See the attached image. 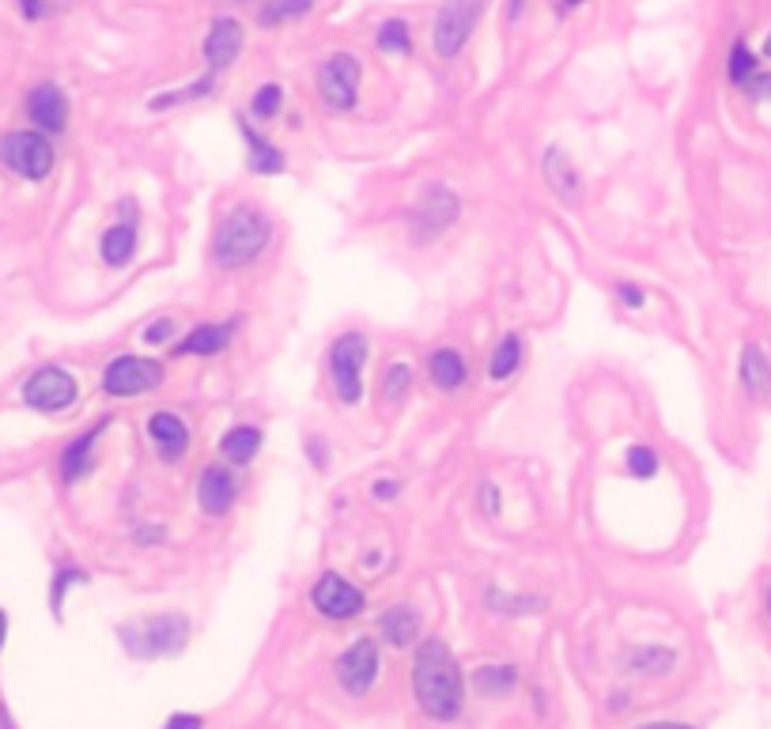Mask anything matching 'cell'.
Returning a JSON list of instances; mask_svg holds the SVG:
<instances>
[{
    "label": "cell",
    "instance_id": "cell-23",
    "mask_svg": "<svg viewBox=\"0 0 771 729\" xmlns=\"http://www.w3.org/2000/svg\"><path fill=\"white\" fill-rule=\"evenodd\" d=\"M257 450H261V431L250 424L231 427L220 442V454L227 465H250L257 458Z\"/></svg>",
    "mask_w": 771,
    "mask_h": 729
},
{
    "label": "cell",
    "instance_id": "cell-25",
    "mask_svg": "<svg viewBox=\"0 0 771 729\" xmlns=\"http://www.w3.org/2000/svg\"><path fill=\"white\" fill-rule=\"evenodd\" d=\"M99 431H103V424L95 427V431H87L84 439H76L69 450H65V458H61V476H65V480H80V476L95 465L91 450H95V442H99Z\"/></svg>",
    "mask_w": 771,
    "mask_h": 729
},
{
    "label": "cell",
    "instance_id": "cell-6",
    "mask_svg": "<svg viewBox=\"0 0 771 729\" xmlns=\"http://www.w3.org/2000/svg\"><path fill=\"white\" fill-rule=\"evenodd\" d=\"M318 95L329 110H352L360 102V61L352 53H333L326 65L318 68Z\"/></svg>",
    "mask_w": 771,
    "mask_h": 729
},
{
    "label": "cell",
    "instance_id": "cell-7",
    "mask_svg": "<svg viewBox=\"0 0 771 729\" xmlns=\"http://www.w3.org/2000/svg\"><path fill=\"white\" fill-rule=\"evenodd\" d=\"M0 163L19 178L38 182L53 170V148L42 133H8L0 140Z\"/></svg>",
    "mask_w": 771,
    "mask_h": 729
},
{
    "label": "cell",
    "instance_id": "cell-33",
    "mask_svg": "<svg viewBox=\"0 0 771 729\" xmlns=\"http://www.w3.org/2000/svg\"><path fill=\"white\" fill-rule=\"evenodd\" d=\"M726 68H730V80H734L737 87H745L756 76V57L749 53L745 42H737L734 50H730V65Z\"/></svg>",
    "mask_w": 771,
    "mask_h": 729
},
{
    "label": "cell",
    "instance_id": "cell-12",
    "mask_svg": "<svg viewBox=\"0 0 771 729\" xmlns=\"http://www.w3.org/2000/svg\"><path fill=\"white\" fill-rule=\"evenodd\" d=\"M337 680L348 696H363L371 692L378 680V646L375 639H356V643L337 658Z\"/></svg>",
    "mask_w": 771,
    "mask_h": 729
},
{
    "label": "cell",
    "instance_id": "cell-45",
    "mask_svg": "<svg viewBox=\"0 0 771 729\" xmlns=\"http://www.w3.org/2000/svg\"><path fill=\"white\" fill-rule=\"evenodd\" d=\"M768 612H771V594H768Z\"/></svg>",
    "mask_w": 771,
    "mask_h": 729
},
{
    "label": "cell",
    "instance_id": "cell-4",
    "mask_svg": "<svg viewBox=\"0 0 771 729\" xmlns=\"http://www.w3.org/2000/svg\"><path fill=\"white\" fill-rule=\"evenodd\" d=\"M371 352L367 333H341L329 344V382L344 405H360L363 401V363Z\"/></svg>",
    "mask_w": 771,
    "mask_h": 729
},
{
    "label": "cell",
    "instance_id": "cell-2",
    "mask_svg": "<svg viewBox=\"0 0 771 729\" xmlns=\"http://www.w3.org/2000/svg\"><path fill=\"white\" fill-rule=\"evenodd\" d=\"M273 238V223L265 212H257L250 204H239L235 212H227L212 235V261L220 269H246L265 254Z\"/></svg>",
    "mask_w": 771,
    "mask_h": 729
},
{
    "label": "cell",
    "instance_id": "cell-13",
    "mask_svg": "<svg viewBox=\"0 0 771 729\" xmlns=\"http://www.w3.org/2000/svg\"><path fill=\"white\" fill-rule=\"evenodd\" d=\"M239 488H235V476L227 465H208L205 473L197 476V507L208 518H223L227 510L235 507Z\"/></svg>",
    "mask_w": 771,
    "mask_h": 729
},
{
    "label": "cell",
    "instance_id": "cell-1",
    "mask_svg": "<svg viewBox=\"0 0 771 729\" xmlns=\"http://www.w3.org/2000/svg\"><path fill=\"white\" fill-rule=\"evenodd\" d=\"M412 692L420 711L435 718V722H450L458 718L465 699V680L462 669L454 662L450 646L443 639H428V643L416 650V662H412Z\"/></svg>",
    "mask_w": 771,
    "mask_h": 729
},
{
    "label": "cell",
    "instance_id": "cell-28",
    "mask_svg": "<svg viewBox=\"0 0 771 729\" xmlns=\"http://www.w3.org/2000/svg\"><path fill=\"white\" fill-rule=\"evenodd\" d=\"M378 50H382V53H397V57H405V53L412 50L409 23H405V19H386V23L378 27Z\"/></svg>",
    "mask_w": 771,
    "mask_h": 729
},
{
    "label": "cell",
    "instance_id": "cell-16",
    "mask_svg": "<svg viewBox=\"0 0 771 729\" xmlns=\"http://www.w3.org/2000/svg\"><path fill=\"white\" fill-rule=\"evenodd\" d=\"M27 114L42 133H61L69 125V99L57 84H42L27 95Z\"/></svg>",
    "mask_w": 771,
    "mask_h": 729
},
{
    "label": "cell",
    "instance_id": "cell-22",
    "mask_svg": "<svg viewBox=\"0 0 771 729\" xmlns=\"http://www.w3.org/2000/svg\"><path fill=\"white\" fill-rule=\"evenodd\" d=\"M428 374L431 382L439 386V390L454 393L458 386H465V359L462 352H454V348H439V352H431L428 359Z\"/></svg>",
    "mask_w": 771,
    "mask_h": 729
},
{
    "label": "cell",
    "instance_id": "cell-38",
    "mask_svg": "<svg viewBox=\"0 0 771 729\" xmlns=\"http://www.w3.org/2000/svg\"><path fill=\"white\" fill-rule=\"evenodd\" d=\"M745 91H749L753 99H771V76H760V72H756L753 80L745 84Z\"/></svg>",
    "mask_w": 771,
    "mask_h": 729
},
{
    "label": "cell",
    "instance_id": "cell-36",
    "mask_svg": "<svg viewBox=\"0 0 771 729\" xmlns=\"http://www.w3.org/2000/svg\"><path fill=\"white\" fill-rule=\"evenodd\" d=\"M72 582H87L84 571H61V575L53 578V612H61V597H65V590H69Z\"/></svg>",
    "mask_w": 771,
    "mask_h": 729
},
{
    "label": "cell",
    "instance_id": "cell-29",
    "mask_svg": "<svg viewBox=\"0 0 771 729\" xmlns=\"http://www.w3.org/2000/svg\"><path fill=\"white\" fill-rule=\"evenodd\" d=\"M514 680H518V673H514L511 665H488V669L477 673V688L484 696H507L514 688Z\"/></svg>",
    "mask_w": 771,
    "mask_h": 729
},
{
    "label": "cell",
    "instance_id": "cell-27",
    "mask_svg": "<svg viewBox=\"0 0 771 729\" xmlns=\"http://www.w3.org/2000/svg\"><path fill=\"white\" fill-rule=\"evenodd\" d=\"M314 0H265L261 12H257V23L261 27H280V23H292V19L307 16Z\"/></svg>",
    "mask_w": 771,
    "mask_h": 729
},
{
    "label": "cell",
    "instance_id": "cell-19",
    "mask_svg": "<svg viewBox=\"0 0 771 729\" xmlns=\"http://www.w3.org/2000/svg\"><path fill=\"white\" fill-rule=\"evenodd\" d=\"M378 631H382V639L394 650H405L420 635V612L409 609V605H394V609H386L378 616Z\"/></svg>",
    "mask_w": 771,
    "mask_h": 729
},
{
    "label": "cell",
    "instance_id": "cell-14",
    "mask_svg": "<svg viewBox=\"0 0 771 729\" xmlns=\"http://www.w3.org/2000/svg\"><path fill=\"white\" fill-rule=\"evenodd\" d=\"M201 53H205V65H208V72H212V76L231 65V61H235V57L242 53V23H239V19H231V16L216 19V23L208 27Z\"/></svg>",
    "mask_w": 771,
    "mask_h": 729
},
{
    "label": "cell",
    "instance_id": "cell-15",
    "mask_svg": "<svg viewBox=\"0 0 771 729\" xmlns=\"http://www.w3.org/2000/svg\"><path fill=\"white\" fill-rule=\"evenodd\" d=\"M148 439H152L159 461H167V465H174V461H182L189 454V427L174 412H155L148 420Z\"/></svg>",
    "mask_w": 771,
    "mask_h": 729
},
{
    "label": "cell",
    "instance_id": "cell-40",
    "mask_svg": "<svg viewBox=\"0 0 771 729\" xmlns=\"http://www.w3.org/2000/svg\"><path fill=\"white\" fill-rule=\"evenodd\" d=\"M394 492H397L394 480H378V484H375V495H378V499H394Z\"/></svg>",
    "mask_w": 771,
    "mask_h": 729
},
{
    "label": "cell",
    "instance_id": "cell-34",
    "mask_svg": "<svg viewBox=\"0 0 771 729\" xmlns=\"http://www.w3.org/2000/svg\"><path fill=\"white\" fill-rule=\"evenodd\" d=\"M208 91H212V72H208L205 80H197L193 87H186V91H171V95L152 99V110H167V106H178V102H189V99H205Z\"/></svg>",
    "mask_w": 771,
    "mask_h": 729
},
{
    "label": "cell",
    "instance_id": "cell-3",
    "mask_svg": "<svg viewBox=\"0 0 771 729\" xmlns=\"http://www.w3.org/2000/svg\"><path fill=\"white\" fill-rule=\"evenodd\" d=\"M189 639V620L178 612H163V616H148L137 624L121 628V643L133 658H167L178 654Z\"/></svg>",
    "mask_w": 771,
    "mask_h": 729
},
{
    "label": "cell",
    "instance_id": "cell-31",
    "mask_svg": "<svg viewBox=\"0 0 771 729\" xmlns=\"http://www.w3.org/2000/svg\"><path fill=\"white\" fill-rule=\"evenodd\" d=\"M624 469H628L635 480H651V476L658 473V454H654L651 446H628Z\"/></svg>",
    "mask_w": 771,
    "mask_h": 729
},
{
    "label": "cell",
    "instance_id": "cell-35",
    "mask_svg": "<svg viewBox=\"0 0 771 729\" xmlns=\"http://www.w3.org/2000/svg\"><path fill=\"white\" fill-rule=\"evenodd\" d=\"M174 333H178L174 318H159V322H152L144 329V344H171Z\"/></svg>",
    "mask_w": 771,
    "mask_h": 729
},
{
    "label": "cell",
    "instance_id": "cell-11",
    "mask_svg": "<svg viewBox=\"0 0 771 729\" xmlns=\"http://www.w3.org/2000/svg\"><path fill=\"white\" fill-rule=\"evenodd\" d=\"M23 401L38 412H61L76 401V378L61 367H42L23 382Z\"/></svg>",
    "mask_w": 771,
    "mask_h": 729
},
{
    "label": "cell",
    "instance_id": "cell-9",
    "mask_svg": "<svg viewBox=\"0 0 771 729\" xmlns=\"http://www.w3.org/2000/svg\"><path fill=\"white\" fill-rule=\"evenodd\" d=\"M454 220H458V197L443 186H431L428 193H420V201H416V208H412V216H409L412 242H431V238H439Z\"/></svg>",
    "mask_w": 771,
    "mask_h": 729
},
{
    "label": "cell",
    "instance_id": "cell-5",
    "mask_svg": "<svg viewBox=\"0 0 771 729\" xmlns=\"http://www.w3.org/2000/svg\"><path fill=\"white\" fill-rule=\"evenodd\" d=\"M488 0H443L435 27H431V50L435 57H458L465 50V42L473 38L480 16H484Z\"/></svg>",
    "mask_w": 771,
    "mask_h": 729
},
{
    "label": "cell",
    "instance_id": "cell-37",
    "mask_svg": "<svg viewBox=\"0 0 771 729\" xmlns=\"http://www.w3.org/2000/svg\"><path fill=\"white\" fill-rule=\"evenodd\" d=\"M617 299L624 306H632V310H639V306L647 303V295L635 288V284H628V280H620V284H617Z\"/></svg>",
    "mask_w": 771,
    "mask_h": 729
},
{
    "label": "cell",
    "instance_id": "cell-26",
    "mask_svg": "<svg viewBox=\"0 0 771 729\" xmlns=\"http://www.w3.org/2000/svg\"><path fill=\"white\" fill-rule=\"evenodd\" d=\"M522 367V340L518 337H503L496 344V352L488 359V374L496 378V382H507L514 371Z\"/></svg>",
    "mask_w": 771,
    "mask_h": 729
},
{
    "label": "cell",
    "instance_id": "cell-44",
    "mask_svg": "<svg viewBox=\"0 0 771 729\" xmlns=\"http://www.w3.org/2000/svg\"><path fill=\"white\" fill-rule=\"evenodd\" d=\"M764 53H768V57H771V34H768V42H764Z\"/></svg>",
    "mask_w": 771,
    "mask_h": 729
},
{
    "label": "cell",
    "instance_id": "cell-17",
    "mask_svg": "<svg viewBox=\"0 0 771 729\" xmlns=\"http://www.w3.org/2000/svg\"><path fill=\"white\" fill-rule=\"evenodd\" d=\"M125 212H129V220L114 223V227H106L103 235V246H99V254L110 269H125L133 257H137V246H140V231H137V220H133V204L125 201Z\"/></svg>",
    "mask_w": 771,
    "mask_h": 729
},
{
    "label": "cell",
    "instance_id": "cell-20",
    "mask_svg": "<svg viewBox=\"0 0 771 729\" xmlns=\"http://www.w3.org/2000/svg\"><path fill=\"white\" fill-rule=\"evenodd\" d=\"M737 371H741V386L749 397H756V401L771 397V359L760 352V344H745Z\"/></svg>",
    "mask_w": 771,
    "mask_h": 729
},
{
    "label": "cell",
    "instance_id": "cell-42",
    "mask_svg": "<svg viewBox=\"0 0 771 729\" xmlns=\"http://www.w3.org/2000/svg\"><path fill=\"white\" fill-rule=\"evenodd\" d=\"M4 631H8V620H4V612H0V646H4Z\"/></svg>",
    "mask_w": 771,
    "mask_h": 729
},
{
    "label": "cell",
    "instance_id": "cell-41",
    "mask_svg": "<svg viewBox=\"0 0 771 729\" xmlns=\"http://www.w3.org/2000/svg\"><path fill=\"white\" fill-rule=\"evenodd\" d=\"M639 729H692V726H681V722H651V726H639Z\"/></svg>",
    "mask_w": 771,
    "mask_h": 729
},
{
    "label": "cell",
    "instance_id": "cell-32",
    "mask_svg": "<svg viewBox=\"0 0 771 729\" xmlns=\"http://www.w3.org/2000/svg\"><path fill=\"white\" fill-rule=\"evenodd\" d=\"M412 386V367L409 363H394L390 371L382 374V401H401Z\"/></svg>",
    "mask_w": 771,
    "mask_h": 729
},
{
    "label": "cell",
    "instance_id": "cell-21",
    "mask_svg": "<svg viewBox=\"0 0 771 729\" xmlns=\"http://www.w3.org/2000/svg\"><path fill=\"white\" fill-rule=\"evenodd\" d=\"M239 129H242V140H246V148H250V159H246V163H250V170H254V174H280V170H284V152H280V148H273V144H269L265 136L257 133V129L246 118H239Z\"/></svg>",
    "mask_w": 771,
    "mask_h": 729
},
{
    "label": "cell",
    "instance_id": "cell-10",
    "mask_svg": "<svg viewBox=\"0 0 771 729\" xmlns=\"http://www.w3.org/2000/svg\"><path fill=\"white\" fill-rule=\"evenodd\" d=\"M310 605L322 612V616H329V620H352V616H360L367 601H363L360 586H352V582L344 575H337V571H326V575L310 586Z\"/></svg>",
    "mask_w": 771,
    "mask_h": 729
},
{
    "label": "cell",
    "instance_id": "cell-30",
    "mask_svg": "<svg viewBox=\"0 0 771 729\" xmlns=\"http://www.w3.org/2000/svg\"><path fill=\"white\" fill-rule=\"evenodd\" d=\"M280 106H284V91L276 84H265L254 91V99H250V114L257 121H273L280 114Z\"/></svg>",
    "mask_w": 771,
    "mask_h": 729
},
{
    "label": "cell",
    "instance_id": "cell-8",
    "mask_svg": "<svg viewBox=\"0 0 771 729\" xmlns=\"http://www.w3.org/2000/svg\"><path fill=\"white\" fill-rule=\"evenodd\" d=\"M159 382H163V367L144 356H118L103 371V390L110 397H140V393H152Z\"/></svg>",
    "mask_w": 771,
    "mask_h": 729
},
{
    "label": "cell",
    "instance_id": "cell-18",
    "mask_svg": "<svg viewBox=\"0 0 771 729\" xmlns=\"http://www.w3.org/2000/svg\"><path fill=\"white\" fill-rule=\"evenodd\" d=\"M235 340V322H208L174 344V356H220Z\"/></svg>",
    "mask_w": 771,
    "mask_h": 729
},
{
    "label": "cell",
    "instance_id": "cell-39",
    "mask_svg": "<svg viewBox=\"0 0 771 729\" xmlns=\"http://www.w3.org/2000/svg\"><path fill=\"white\" fill-rule=\"evenodd\" d=\"M163 729H201V718L197 714H174Z\"/></svg>",
    "mask_w": 771,
    "mask_h": 729
},
{
    "label": "cell",
    "instance_id": "cell-43",
    "mask_svg": "<svg viewBox=\"0 0 771 729\" xmlns=\"http://www.w3.org/2000/svg\"><path fill=\"white\" fill-rule=\"evenodd\" d=\"M575 4H583V0H564V8H575Z\"/></svg>",
    "mask_w": 771,
    "mask_h": 729
},
{
    "label": "cell",
    "instance_id": "cell-24",
    "mask_svg": "<svg viewBox=\"0 0 771 729\" xmlns=\"http://www.w3.org/2000/svg\"><path fill=\"white\" fill-rule=\"evenodd\" d=\"M545 174H549V182L552 189L564 197V201H579V193H583V182H579V174H575V167H571V159H567L564 152H549V159H545Z\"/></svg>",
    "mask_w": 771,
    "mask_h": 729
}]
</instances>
